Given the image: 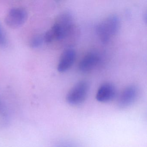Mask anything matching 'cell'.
<instances>
[{
	"label": "cell",
	"mask_w": 147,
	"mask_h": 147,
	"mask_svg": "<svg viewBox=\"0 0 147 147\" xmlns=\"http://www.w3.org/2000/svg\"><path fill=\"white\" fill-rule=\"evenodd\" d=\"M44 41V38L40 36H35L30 42V45L33 48H38L42 45Z\"/></svg>",
	"instance_id": "obj_9"
},
{
	"label": "cell",
	"mask_w": 147,
	"mask_h": 147,
	"mask_svg": "<svg viewBox=\"0 0 147 147\" xmlns=\"http://www.w3.org/2000/svg\"><path fill=\"white\" fill-rule=\"evenodd\" d=\"M7 38L4 30L0 24V45L5 46L6 45Z\"/></svg>",
	"instance_id": "obj_10"
},
{
	"label": "cell",
	"mask_w": 147,
	"mask_h": 147,
	"mask_svg": "<svg viewBox=\"0 0 147 147\" xmlns=\"http://www.w3.org/2000/svg\"><path fill=\"white\" fill-rule=\"evenodd\" d=\"M89 85L86 81H81L76 83L68 92L66 101L69 105L77 106L84 102L87 97Z\"/></svg>",
	"instance_id": "obj_3"
},
{
	"label": "cell",
	"mask_w": 147,
	"mask_h": 147,
	"mask_svg": "<svg viewBox=\"0 0 147 147\" xmlns=\"http://www.w3.org/2000/svg\"><path fill=\"white\" fill-rule=\"evenodd\" d=\"M100 61V57L98 54L95 52H89L81 60L79 64V69L84 73L90 72L98 66Z\"/></svg>",
	"instance_id": "obj_7"
},
{
	"label": "cell",
	"mask_w": 147,
	"mask_h": 147,
	"mask_svg": "<svg viewBox=\"0 0 147 147\" xmlns=\"http://www.w3.org/2000/svg\"><path fill=\"white\" fill-rule=\"evenodd\" d=\"M28 14L24 9L21 7L12 8L5 18L6 24L11 28L20 27L26 21Z\"/></svg>",
	"instance_id": "obj_4"
},
{
	"label": "cell",
	"mask_w": 147,
	"mask_h": 147,
	"mask_svg": "<svg viewBox=\"0 0 147 147\" xmlns=\"http://www.w3.org/2000/svg\"><path fill=\"white\" fill-rule=\"evenodd\" d=\"M116 94L115 86L110 82L103 83L99 88L96 94V99L98 102L107 103L114 99Z\"/></svg>",
	"instance_id": "obj_6"
},
{
	"label": "cell",
	"mask_w": 147,
	"mask_h": 147,
	"mask_svg": "<svg viewBox=\"0 0 147 147\" xmlns=\"http://www.w3.org/2000/svg\"><path fill=\"white\" fill-rule=\"evenodd\" d=\"M57 147H80L77 144L69 141H66L59 144Z\"/></svg>",
	"instance_id": "obj_11"
},
{
	"label": "cell",
	"mask_w": 147,
	"mask_h": 147,
	"mask_svg": "<svg viewBox=\"0 0 147 147\" xmlns=\"http://www.w3.org/2000/svg\"><path fill=\"white\" fill-rule=\"evenodd\" d=\"M73 26L71 15L68 13H63L57 18L53 26L45 33L44 40L49 43L63 40L70 34Z\"/></svg>",
	"instance_id": "obj_1"
},
{
	"label": "cell",
	"mask_w": 147,
	"mask_h": 147,
	"mask_svg": "<svg viewBox=\"0 0 147 147\" xmlns=\"http://www.w3.org/2000/svg\"><path fill=\"white\" fill-rule=\"evenodd\" d=\"M138 95V89L133 85L128 86L123 90L118 99V106L122 109L127 108L134 104Z\"/></svg>",
	"instance_id": "obj_5"
},
{
	"label": "cell",
	"mask_w": 147,
	"mask_h": 147,
	"mask_svg": "<svg viewBox=\"0 0 147 147\" xmlns=\"http://www.w3.org/2000/svg\"><path fill=\"white\" fill-rule=\"evenodd\" d=\"M120 21L115 15H111L100 22L96 27V32L100 41L107 43L119 30Z\"/></svg>",
	"instance_id": "obj_2"
},
{
	"label": "cell",
	"mask_w": 147,
	"mask_h": 147,
	"mask_svg": "<svg viewBox=\"0 0 147 147\" xmlns=\"http://www.w3.org/2000/svg\"><path fill=\"white\" fill-rule=\"evenodd\" d=\"M76 58V52L72 48L65 50L61 55L57 66V70L60 72H66L74 64Z\"/></svg>",
	"instance_id": "obj_8"
}]
</instances>
